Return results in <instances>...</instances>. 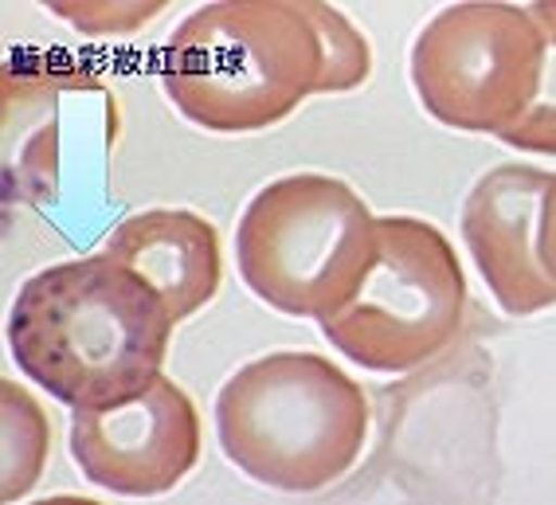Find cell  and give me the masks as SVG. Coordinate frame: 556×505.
Instances as JSON below:
<instances>
[{
    "instance_id": "cell-1",
    "label": "cell",
    "mask_w": 556,
    "mask_h": 505,
    "mask_svg": "<svg viewBox=\"0 0 556 505\" xmlns=\"http://www.w3.org/2000/svg\"><path fill=\"white\" fill-rule=\"evenodd\" d=\"M173 314L110 255L67 258L21 287L9 310L12 361L67 407H106L161 377Z\"/></svg>"
},
{
    "instance_id": "cell-2",
    "label": "cell",
    "mask_w": 556,
    "mask_h": 505,
    "mask_svg": "<svg viewBox=\"0 0 556 505\" xmlns=\"http://www.w3.org/2000/svg\"><path fill=\"white\" fill-rule=\"evenodd\" d=\"M321 83V43L299 0H216L173 28L161 87L212 134H255L299 110Z\"/></svg>"
},
{
    "instance_id": "cell-3",
    "label": "cell",
    "mask_w": 556,
    "mask_h": 505,
    "mask_svg": "<svg viewBox=\"0 0 556 505\" xmlns=\"http://www.w3.org/2000/svg\"><path fill=\"white\" fill-rule=\"evenodd\" d=\"M219 451L282 494H314L353 470L368 439V396L321 353L282 349L236 368L216 396Z\"/></svg>"
},
{
    "instance_id": "cell-4",
    "label": "cell",
    "mask_w": 556,
    "mask_h": 505,
    "mask_svg": "<svg viewBox=\"0 0 556 505\" xmlns=\"http://www.w3.org/2000/svg\"><path fill=\"white\" fill-rule=\"evenodd\" d=\"M377 255V216L341 177L290 173L251 197L236 228L248 290L287 317L326 321Z\"/></svg>"
},
{
    "instance_id": "cell-5",
    "label": "cell",
    "mask_w": 556,
    "mask_h": 505,
    "mask_svg": "<svg viewBox=\"0 0 556 505\" xmlns=\"http://www.w3.org/2000/svg\"><path fill=\"white\" fill-rule=\"evenodd\" d=\"M548 9L467 0L435 12L412 43V87L431 118L506 138L553 90Z\"/></svg>"
},
{
    "instance_id": "cell-6",
    "label": "cell",
    "mask_w": 556,
    "mask_h": 505,
    "mask_svg": "<svg viewBox=\"0 0 556 505\" xmlns=\"http://www.w3.org/2000/svg\"><path fill=\"white\" fill-rule=\"evenodd\" d=\"M467 314V275L451 239L419 216H377V255L349 302L318 321L368 373H407L451 345Z\"/></svg>"
},
{
    "instance_id": "cell-7",
    "label": "cell",
    "mask_w": 556,
    "mask_h": 505,
    "mask_svg": "<svg viewBox=\"0 0 556 505\" xmlns=\"http://www.w3.org/2000/svg\"><path fill=\"white\" fill-rule=\"evenodd\" d=\"M4 200L48 209L60 204L71 180L83 173L67 161V149L110 153L118 134V110L94 75L75 67H9L4 71Z\"/></svg>"
},
{
    "instance_id": "cell-8",
    "label": "cell",
    "mask_w": 556,
    "mask_h": 505,
    "mask_svg": "<svg viewBox=\"0 0 556 505\" xmlns=\"http://www.w3.org/2000/svg\"><path fill=\"white\" fill-rule=\"evenodd\" d=\"M71 458L90 485L122 497H157L200 458V416L185 388L153 377L138 396L71 407Z\"/></svg>"
},
{
    "instance_id": "cell-9",
    "label": "cell",
    "mask_w": 556,
    "mask_h": 505,
    "mask_svg": "<svg viewBox=\"0 0 556 505\" xmlns=\"http://www.w3.org/2000/svg\"><path fill=\"white\" fill-rule=\"evenodd\" d=\"M553 168L506 161L475 180L463 204V239L478 275L509 317L556 302L553 278Z\"/></svg>"
},
{
    "instance_id": "cell-10",
    "label": "cell",
    "mask_w": 556,
    "mask_h": 505,
    "mask_svg": "<svg viewBox=\"0 0 556 505\" xmlns=\"http://www.w3.org/2000/svg\"><path fill=\"white\" fill-rule=\"evenodd\" d=\"M102 255L134 270L165 302L173 321L208 306L224 278L216 224L189 209L134 212L110 231Z\"/></svg>"
},
{
    "instance_id": "cell-11",
    "label": "cell",
    "mask_w": 556,
    "mask_h": 505,
    "mask_svg": "<svg viewBox=\"0 0 556 505\" xmlns=\"http://www.w3.org/2000/svg\"><path fill=\"white\" fill-rule=\"evenodd\" d=\"M0 396H4V502H16L40 482L48 458V419L16 380H4Z\"/></svg>"
},
{
    "instance_id": "cell-12",
    "label": "cell",
    "mask_w": 556,
    "mask_h": 505,
    "mask_svg": "<svg viewBox=\"0 0 556 505\" xmlns=\"http://www.w3.org/2000/svg\"><path fill=\"white\" fill-rule=\"evenodd\" d=\"M302 4V0H299ZM306 12V21L314 24L318 31V43H321V83H318V94L326 90H353L368 79V67H372V51H368L365 36L353 28L345 12L329 9V4H318V0H309L302 4Z\"/></svg>"
},
{
    "instance_id": "cell-13",
    "label": "cell",
    "mask_w": 556,
    "mask_h": 505,
    "mask_svg": "<svg viewBox=\"0 0 556 505\" xmlns=\"http://www.w3.org/2000/svg\"><path fill=\"white\" fill-rule=\"evenodd\" d=\"M48 9L67 24H75L83 36H126V31H138L146 21L161 16L165 0H134V4H118V0H102V4L51 0Z\"/></svg>"
}]
</instances>
